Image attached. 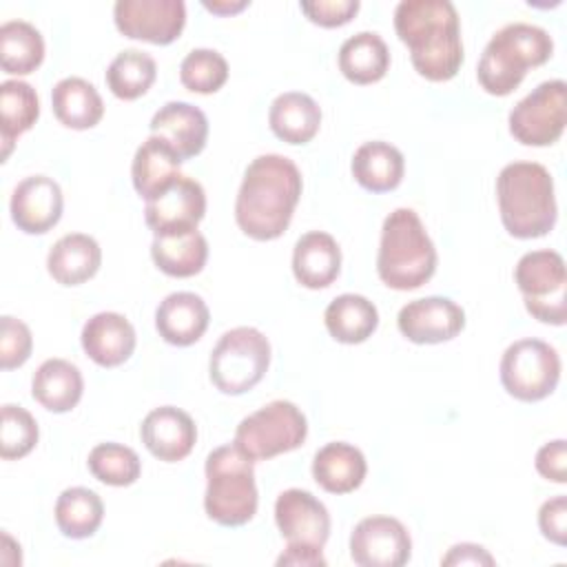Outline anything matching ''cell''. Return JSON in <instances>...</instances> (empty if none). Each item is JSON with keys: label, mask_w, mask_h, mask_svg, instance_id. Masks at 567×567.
<instances>
[{"label": "cell", "mask_w": 567, "mask_h": 567, "mask_svg": "<svg viewBox=\"0 0 567 567\" xmlns=\"http://www.w3.org/2000/svg\"><path fill=\"white\" fill-rule=\"evenodd\" d=\"M113 20L122 35L151 44H171L186 24L182 0H117Z\"/></svg>", "instance_id": "cell-12"}, {"label": "cell", "mask_w": 567, "mask_h": 567, "mask_svg": "<svg viewBox=\"0 0 567 567\" xmlns=\"http://www.w3.org/2000/svg\"><path fill=\"white\" fill-rule=\"evenodd\" d=\"M299 7L310 22L332 29L348 24L357 16L361 4L359 0H303L299 2Z\"/></svg>", "instance_id": "cell-41"}, {"label": "cell", "mask_w": 567, "mask_h": 567, "mask_svg": "<svg viewBox=\"0 0 567 567\" xmlns=\"http://www.w3.org/2000/svg\"><path fill=\"white\" fill-rule=\"evenodd\" d=\"M275 523L286 538V547L321 549L330 536V514L310 492L290 487L275 501Z\"/></svg>", "instance_id": "cell-14"}, {"label": "cell", "mask_w": 567, "mask_h": 567, "mask_svg": "<svg viewBox=\"0 0 567 567\" xmlns=\"http://www.w3.org/2000/svg\"><path fill=\"white\" fill-rule=\"evenodd\" d=\"M554 53L551 35L529 22H512L498 29L485 44L476 78L489 95H509L527 69L545 64Z\"/></svg>", "instance_id": "cell-5"}, {"label": "cell", "mask_w": 567, "mask_h": 567, "mask_svg": "<svg viewBox=\"0 0 567 567\" xmlns=\"http://www.w3.org/2000/svg\"><path fill=\"white\" fill-rule=\"evenodd\" d=\"M436 270V248L412 208L392 210L381 226L379 279L392 290H416Z\"/></svg>", "instance_id": "cell-4"}, {"label": "cell", "mask_w": 567, "mask_h": 567, "mask_svg": "<svg viewBox=\"0 0 567 567\" xmlns=\"http://www.w3.org/2000/svg\"><path fill=\"white\" fill-rule=\"evenodd\" d=\"M33 350V337L24 321L4 315L0 319V365L2 370H13L27 363Z\"/></svg>", "instance_id": "cell-40"}, {"label": "cell", "mask_w": 567, "mask_h": 567, "mask_svg": "<svg viewBox=\"0 0 567 567\" xmlns=\"http://www.w3.org/2000/svg\"><path fill=\"white\" fill-rule=\"evenodd\" d=\"M202 4H204L208 11L217 13V16H230V13H239V11L246 9L250 2H248V0H213V2L204 0Z\"/></svg>", "instance_id": "cell-46"}, {"label": "cell", "mask_w": 567, "mask_h": 567, "mask_svg": "<svg viewBox=\"0 0 567 567\" xmlns=\"http://www.w3.org/2000/svg\"><path fill=\"white\" fill-rule=\"evenodd\" d=\"M82 350L102 368H117L131 359L135 350V328L120 312H97L86 319L82 334Z\"/></svg>", "instance_id": "cell-19"}, {"label": "cell", "mask_w": 567, "mask_h": 567, "mask_svg": "<svg viewBox=\"0 0 567 567\" xmlns=\"http://www.w3.org/2000/svg\"><path fill=\"white\" fill-rule=\"evenodd\" d=\"M412 556L405 525L392 516H368L350 534V558L359 567H401Z\"/></svg>", "instance_id": "cell-13"}, {"label": "cell", "mask_w": 567, "mask_h": 567, "mask_svg": "<svg viewBox=\"0 0 567 567\" xmlns=\"http://www.w3.org/2000/svg\"><path fill=\"white\" fill-rule=\"evenodd\" d=\"M100 244L84 233L60 237L47 255V270L62 286H80L89 281L100 270Z\"/></svg>", "instance_id": "cell-24"}, {"label": "cell", "mask_w": 567, "mask_h": 567, "mask_svg": "<svg viewBox=\"0 0 567 567\" xmlns=\"http://www.w3.org/2000/svg\"><path fill=\"white\" fill-rule=\"evenodd\" d=\"M179 168H182V157L173 151V146L166 144L162 137L151 135L135 151V157L131 164L133 186L137 195L148 202L162 190H166L182 175Z\"/></svg>", "instance_id": "cell-25"}, {"label": "cell", "mask_w": 567, "mask_h": 567, "mask_svg": "<svg viewBox=\"0 0 567 567\" xmlns=\"http://www.w3.org/2000/svg\"><path fill=\"white\" fill-rule=\"evenodd\" d=\"M514 281L523 295L525 310L549 326L567 321V270L565 259L556 250L525 252L516 268Z\"/></svg>", "instance_id": "cell-9"}, {"label": "cell", "mask_w": 567, "mask_h": 567, "mask_svg": "<svg viewBox=\"0 0 567 567\" xmlns=\"http://www.w3.org/2000/svg\"><path fill=\"white\" fill-rule=\"evenodd\" d=\"M509 133L523 146H549L560 140L567 124V84L563 80L540 82L507 117Z\"/></svg>", "instance_id": "cell-11"}, {"label": "cell", "mask_w": 567, "mask_h": 567, "mask_svg": "<svg viewBox=\"0 0 567 567\" xmlns=\"http://www.w3.org/2000/svg\"><path fill=\"white\" fill-rule=\"evenodd\" d=\"M323 321L334 341L354 346L372 337L379 326V310L368 297L346 292L328 303Z\"/></svg>", "instance_id": "cell-31"}, {"label": "cell", "mask_w": 567, "mask_h": 567, "mask_svg": "<svg viewBox=\"0 0 567 567\" xmlns=\"http://www.w3.org/2000/svg\"><path fill=\"white\" fill-rule=\"evenodd\" d=\"M352 177L370 193L394 190L405 173L403 153L383 140L361 144L352 155Z\"/></svg>", "instance_id": "cell-26"}, {"label": "cell", "mask_w": 567, "mask_h": 567, "mask_svg": "<svg viewBox=\"0 0 567 567\" xmlns=\"http://www.w3.org/2000/svg\"><path fill=\"white\" fill-rule=\"evenodd\" d=\"M104 518L102 498L89 487H69L55 501V525L62 536L82 540L93 536Z\"/></svg>", "instance_id": "cell-35"}, {"label": "cell", "mask_w": 567, "mask_h": 567, "mask_svg": "<svg viewBox=\"0 0 567 567\" xmlns=\"http://www.w3.org/2000/svg\"><path fill=\"white\" fill-rule=\"evenodd\" d=\"M179 80L193 93H215L228 80V62L215 49H193L179 64Z\"/></svg>", "instance_id": "cell-38"}, {"label": "cell", "mask_w": 567, "mask_h": 567, "mask_svg": "<svg viewBox=\"0 0 567 567\" xmlns=\"http://www.w3.org/2000/svg\"><path fill=\"white\" fill-rule=\"evenodd\" d=\"M252 463L235 443L219 445L206 456L204 509L217 525L241 527L257 514L259 494Z\"/></svg>", "instance_id": "cell-6"}, {"label": "cell", "mask_w": 567, "mask_h": 567, "mask_svg": "<svg viewBox=\"0 0 567 567\" xmlns=\"http://www.w3.org/2000/svg\"><path fill=\"white\" fill-rule=\"evenodd\" d=\"M40 117V100L35 89L22 80H4L0 84V140L2 162L9 157L13 142L27 133Z\"/></svg>", "instance_id": "cell-33"}, {"label": "cell", "mask_w": 567, "mask_h": 567, "mask_svg": "<svg viewBox=\"0 0 567 567\" xmlns=\"http://www.w3.org/2000/svg\"><path fill=\"white\" fill-rule=\"evenodd\" d=\"M341 272V248L337 239L323 230L301 235L292 250V275L310 290L328 288Z\"/></svg>", "instance_id": "cell-22"}, {"label": "cell", "mask_w": 567, "mask_h": 567, "mask_svg": "<svg viewBox=\"0 0 567 567\" xmlns=\"http://www.w3.org/2000/svg\"><path fill=\"white\" fill-rule=\"evenodd\" d=\"M53 115L60 124L73 131H86L100 124L104 115V102L97 89L84 78H62L51 91Z\"/></svg>", "instance_id": "cell-29"}, {"label": "cell", "mask_w": 567, "mask_h": 567, "mask_svg": "<svg viewBox=\"0 0 567 567\" xmlns=\"http://www.w3.org/2000/svg\"><path fill=\"white\" fill-rule=\"evenodd\" d=\"M140 436L155 458L164 463H177L193 452L197 427L188 412L175 405H159L144 416Z\"/></svg>", "instance_id": "cell-18"}, {"label": "cell", "mask_w": 567, "mask_h": 567, "mask_svg": "<svg viewBox=\"0 0 567 567\" xmlns=\"http://www.w3.org/2000/svg\"><path fill=\"white\" fill-rule=\"evenodd\" d=\"M210 312L206 301L188 290L171 292L155 310V328L159 337L171 346H193L208 328Z\"/></svg>", "instance_id": "cell-21"}, {"label": "cell", "mask_w": 567, "mask_h": 567, "mask_svg": "<svg viewBox=\"0 0 567 567\" xmlns=\"http://www.w3.org/2000/svg\"><path fill=\"white\" fill-rule=\"evenodd\" d=\"M84 392V379L78 365L66 359H47L31 379L33 399L49 412L73 410Z\"/></svg>", "instance_id": "cell-27"}, {"label": "cell", "mask_w": 567, "mask_h": 567, "mask_svg": "<svg viewBox=\"0 0 567 567\" xmlns=\"http://www.w3.org/2000/svg\"><path fill=\"white\" fill-rule=\"evenodd\" d=\"M301 188V173L292 159L277 153L255 157L235 199L239 230L257 241L281 237L290 226Z\"/></svg>", "instance_id": "cell-1"}, {"label": "cell", "mask_w": 567, "mask_h": 567, "mask_svg": "<svg viewBox=\"0 0 567 567\" xmlns=\"http://www.w3.org/2000/svg\"><path fill=\"white\" fill-rule=\"evenodd\" d=\"M538 527L547 540L563 547L567 543V498L563 494L545 501L538 509Z\"/></svg>", "instance_id": "cell-42"}, {"label": "cell", "mask_w": 567, "mask_h": 567, "mask_svg": "<svg viewBox=\"0 0 567 567\" xmlns=\"http://www.w3.org/2000/svg\"><path fill=\"white\" fill-rule=\"evenodd\" d=\"M308 436V421L292 401H270L257 412L239 421L235 430V445L252 461H268L272 456L297 450Z\"/></svg>", "instance_id": "cell-8"}, {"label": "cell", "mask_w": 567, "mask_h": 567, "mask_svg": "<svg viewBox=\"0 0 567 567\" xmlns=\"http://www.w3.org/2000/svg\"><path fill=\"white\" fill-rule=\"evenodd\" d=\"M206 215V193L193 177L179 175L166 190L146 202L144 219L153 235L195 230Z\"/></svg>", "instance_id": "cell-15"}, {"label": "cell", "mask_w": 567, "mask_h": 567, "mask_svg": "<svg viewBox=\"0 0 567 567\" xmlns=\"http://www.w3.org/2000/svg\"><path fill=\"white\" fill-rule=\"evenodd\" d=\"M390 69V49L374 31L350 35L339 49V71L352 84L379 82Z\"/></svg>", "instance_id": "cell-30"}, {"label": "cell", "mask_w": 567, "mask_h": 567, "mask_svg": "<svg viewBox=\"0 0 567 567\" xmlns=\"http://www.w3.org/2000/svg\"><path fill=\"white\" fill-rule=\"evenodd\" d=\"M44 60L42 33L24 20H9L0 27V66L9 75H29Z\"/></svg>", "instance_id": "cell-34"}, {"label": "cell", "mask_w": 567, "mask_h": 567, "mask_svg": "<svg viewBox=\"0 0 567 567\" xmlns=\"http://www.w3.org/2000/svg\"><path fill=\"white\" fill-rule=\"evenodd\" d=\"M62 188L53 177L29 175L11 193V219L27 235L49 233L62 217Z\"/></svg>", "instance_id": "cell-17"}, {"label": "cell", "mask_w": 567, "mask_h": 567, "mask_svg": "<svg viewBox=\"0 0 567 567\" xmlns=\"http://www.w3.org/2000/svg\"><path fill=\"white\" fill-rule=\"evenodd\" d=\"M89 472L104 485L126 487L140 478L142 461L137 452L122 443H97L89 452Z\"/></svg>", "instance_id": "cell-37"}, {"label": "cell", "mask_w": 567, "mask_h": 567, "mask_svg": "<svg viewBox=\"0 0 567 567\" xmlns=\"http://www.w3.org/2000/svg\"><path fill=\"white\" fill-rule=\"evenodd\" d=\"M394 31L410 49L421 78L447 82L458 73L463 42L458 13L450 0H401L394 9Z\"/></svg>", "instance_id": "cell-2"}, {"label": "cell", "mask_w": 567, "mask_h": 567, "mask_svg": "<svg viewBox=\"0 0 567 567\" xmlns=\"http://www.w3.org/2000/svg\"><path fill=\"white\" fill-rule=\"evenodd\" d=\"M38 423L33 414L20 405H2V425H0V456L4 461L27 456L38 443Z\"/></svg>", "instance_id": "cell-39"}, {"label": "cell", "mask_w": 567, "mask_h": 567, "mask_svg": "<svg viewBox=\"0 0 567 567\" xmlns=\"http://www.w3.org/2000/svg\"><path fill=\"white\" fill-rule=\"evenodd\" d=\"M498 213L516 239L547 235L558 217L551 173L538 162H512L496 177Z\"/></svg>", "instance_id": "cell-3"}, {"label": "cell", "mask_w": 567, "mask_h": 567, "mask_svg": "<svg viewBox=\"0 0 567 567\" xmlns=\"http://www.w3.org/2000/svg\"><path fill=\"white\" fill-rule=\"evenodd\" d=\"M441 565H494V556L476 543L452 545L450 551L441 558Z\"/></svg>", "instance_id": "cell-44"}, {"label": "cell", "mask_w": 567, "mask_h": 567, "mask_svg": "<svg viewBox=\"0 0 567 567\" xmlns=\"http://www.w3.org/2000/svg\"><path fill=\"white\" fill-rule=\"evenodd\" d=\"M277 565H295V567H323L326 558L321 549H303V547H286L277 558Z\"/></svg>", "instance_id": "cell-45"}, {"label": "cell", "mask_w": 567, "mask_h": 567, "mask_svg": "<svg viewBox=\"0 0 567 567\" xmlns=\"http://www.w3.org/2000/svg\"><path fill=\"white\" fill-rule=\"evenodd\" d=\"M501 383L509 396L534 403L549 396L560 379V357L543 339H518L503 352Z\"/></svg>", "instance_id": "cell-10"}, {"label": "cell", "mask_w": 567, "mask_h": 567, "mask_svg": "<svg viewBox=\"0 0 567 567\" xmlns=\"http://www.w3.org/2000/svg\"><path fill=\"white\" fill-rule=\"evenodd\" d=\"M536 472L551 481V483H567V443L565 439H556L545 443L538 452H536Z\"/></svg>", "instance_id": "cell-43"}, {"label": "cell", "mask_w": 567, "mask_h": 567, "mask_svg": "<svg viewBox=\"0 0 567 567\" xmlns=\"http://www.w3.org/2000/svg\"><path fill=\"white\" fill-rule=\"evenodd\" d=\"M151 135L162 137L184 159L199 155L208 140V120L190 102H166L151 120Z\"/></svg>", "instance_id": "cell-20"}, {"label": "cell", "mask_w": 567, "mask_h": 567, "mask_svg": "<svg viewBox=\"0 0 567 567\" xmlns=\"http://www.w3.org/2000/svg\"><path fill=\"white\" fill-rule=\"evenodd\" d=\"M270 341L250 326L224 332L210 352L208 374L221 394H244L252 390L268 372Z\"/></svg>", "instance_id": "cell-7"}, {"label": "cell", "mask_w": 567, "mask_h": 567, "mask_svg": "<svg viewBox=\"0 0 567 567\" xmlns=\"http://www.w3.org/2000/svg\"><path fill=\"white\" fill-rule=\"evenodd\" d=\"M368 472L365 456L346 441L326 443L312 458V478L330 494H350L361 487Z\"/></svg>", "instance_id": "cell-23"}, {"label": "cell", "mask_w": 567, "mask_h": 567, "mask_svg": "<svg viewBox=\"0 0 567 567\" xmlns=\"http://www.w3.org/2000/svg\"><path fill=\"white\" fill-rule=\"evenodd\" d=\"M155 266L168 277H193L204 270L208 259V241L195 228L188 233L155 235L151 244Z\"/></svg>", "instance_id": "cell-32"}, {"label": "cell", "mask_w": 567, "mask_h": 567, "mask_svg": "<svg viewBox=\"0 0 567 567\" xmlns=\"http://www.w3.org/2000/svg\"><path fill=\"white\" fill-rule=\"evenodd\" d=\"M268 124L284 142L308 144L319 133L321 109L308 93L286 91L272 100Z\"/></svg>", "instance_id": "cell-28"}, {"label": "cell", "mask_w": 567, "mask_h": 567, "mask_svg": "<svg viewBox=\"0 0 567 567\" xmlns=\"http://www.w3.org/2000/svg\"><path fill=\"white\" fill-rule=\"evenodd\" d=\"M155 78H157L155 60L140 49L120 51L106 69V84L111 93L120 100L142 97L153 86Z\"/></svg>", "instance_id": "cell-36"}, {"label": "cell", "mask_w": 567, "mask_h": 567, "mask_svg": "<svg viewBox=\"0 0 567 567\" xmlns=\"http://www.w3.org/2000/svg\"><path fill=\"white\" fill-rule=\"evenodd\" d=\"M396 326L408 341L432 346L454 339L465 328V312L447 297H421L399 310Z\"/></svg>", "instance_id": "cell-16"}]
</instances>
